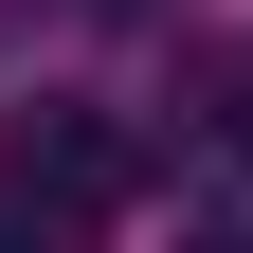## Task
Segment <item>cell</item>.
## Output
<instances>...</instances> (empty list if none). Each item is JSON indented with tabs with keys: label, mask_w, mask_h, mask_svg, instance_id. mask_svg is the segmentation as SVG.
I'll return each instance as SVG.
<instances>
[{
	"label": "cell",
	"mask_w": 253,
	"mask_h": 253,
	"mask_svg": "<svg viewBox=\"0 0 253 253\" xmlns=\"http://www.w3.org/2000/svg\"><path fill=\"white\" fill-rule=\"evenodd\" d=\"M0 199H18V217H126V145L90 109H37L18 145H0Z\"/></svg>",
	"instance_id": "1"
}]
</instances>
